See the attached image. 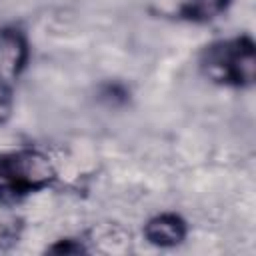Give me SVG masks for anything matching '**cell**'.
I'll return each instance as SVG.
<instances>
[{
	"label": "cell",
	"mask_w": 256,
	"mask_h": 256,
	"mask_svg": "<svg viewBox=\"0 0 256 256\" xmlns=\"http://www.w3.org/2000/svg\"><path fill=\"white\" fill-rule=\"evenodd\" d=\"M50 160L36 150H20L0 156V202L14 204L30 192L46 188L54 180Z\"/></svg>",
	"instance_id": "1"
},
{
	"label": "cell",
	"mask_w": 256,
	"mask_h": 256,
	"mask_svg": "<svg viewBox=\"0 0 256 256\" xmlns=\"http://www.w3.org/2000/svg\"><path fill=\"white\" fill-rule=\"evenodd\" d=\"M200 64L204 74L218 84H226V86L252 84L256 72L254 42L248 36L214 42L202 52Z\"/></svg>",
	"instance_id": "2"
},
{
	"label": "cell",
	"mask_w": 256,
	"mask_h": 256,
	"mask_svg": "<svg viewBox=\"0 0 256 256\" xmlns=\"http://www.w3.org/2000/svg\"><path fill=\"white\" fill-rule=\"evenodd\" d=\"M28 58V46L20 32L0 30V86H10Z\"/></svg>",
	"instance_id": "3"
},
{
	"label": "cell",
	"mask_w": 256,
	"mask_h": 256,
	"mask_svg": "<svg viewBox=\"0 0 256 256\" xmlns=\"http://www.w3.org/2000/svg\"><path fill=\"white\" fill-rule=\"evenodd\" d=\"M144 236L156 246H176L186 236V224L176 214H160L146 224Z\"/></svg>",
	"instance_id": "4"
},
{
	"label": "cell",
	"mask_w": 256,
	"mask_h": 256,
	"mask_svg": "<svg viewBox=\"0 0 256 256\" xmlns=\"http://www.w3.org/2000/svg\"><path fill=\"white\" fill-rule=\"evenodd\" d=\"M230 0H176L174 14L184 20L206 22L226 10Z\"/></svg>",
	"instance_id": "5"
},
{
	"label": "cell",
	"mask_w": 256,
	"mask_h": 256,
	"mask_svg": "<svg viewBox=\"0 0 256 256\" xmlns=\"http://www.w3.org/2000/svg\"><path fill=\"white\" fill-rule=\"evenodd\" d=\"M12 108V96L8 86H0V122H4Z\"/></svg>",
	"instance_id": "6"
},
{
	"label": "cell",
	"mask_w": 256,
	"mask_h": 256,
	"mask_svg": "<svg viewBox=\"0 0 256 256\" xmlns=\"http://www.w3.org/2000/svg\"><path fill=\"white\" fill-rule=\"evenodd\" d=\"M50 250H52V252H80V250H82V246H80V244H76V246H70V244H68V240H66V242H62V244H56V246H52Z\"/></svg>",
	"instance_id": "7"
}]
</instances>
